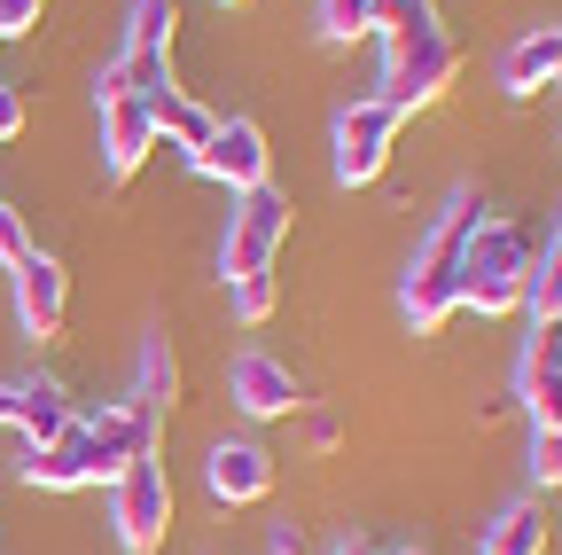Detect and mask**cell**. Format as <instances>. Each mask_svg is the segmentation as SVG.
<instances>
[{"instance_id":"33","label":"cell","mask_w":562,"mask_h":555,"mask_svg":"<svg viewBox=\"0 0 562 555\" xmlns=\"http://www.w3.org/2000/svg\"><path fill=\"white\" fill-rule=\"evenodd\" d=\"M220 9H235V0H220Z\"/></svg>"},{"instance_id":"7","label":"cell","mask_w":562,"mask_h":555,"mask_svg":"<svg viewBox=\"0 0 562 555\" xmlns=\"http://www.w3.org/2000/svg\"><path fill=\"white\" fill-rule=\"evenodd\" d=\"M110 524H117L125 555H157L165 547V532H172V477H165V462H133L110 485Z\"/></svg>"},{"instance_id":"22","label":"cell","mask_w":562,"mask_h":555,"mask_svg":"<svg viewBox=\"0 0 562 555\" xmlns=\"http://www.w3.org/2000/svg\"><path fill=\"white\" fill-rule=\"evenodd\" d=\"M524 313H531V321H547V329H562V220H554V235L539 243V266H531Z\"/></svg>"},{"instance_id":"11","label":"cell","mask_w":562,"mask_h":555,"mask_svg":"<svg viewBox=\"0 0 562 555\" xmlns=\"http://www.w3.org/2000/svg\"><path fill=\"white\" fill-rule=\"evenodd\" d=\"M203 485H211V501H220V509H258L273 493V454L258 439H220L203 454Z\"/></svg>"},{"instance_id":"9","label":"cell","mask_w":562,"mask_h":555,"mask_svg":"<svg viewBox=\"0 0 562 555\" xmlns=\"http://www.w3.org/2000/svg\"><path fill=\"white\" fill-rule=\"evenodd\" d=\"M9 282H16V321H24V336H63V321H70V274H63V258L55 251H24L16 266H9Z\"/></svg>"},{"instance_id":"13","label":"cell","mask_w":562,"mask_h":555,"mask_svg":"<svg viewBox=\"0 0 562 555\" xmlns=\"http://www.w3.org/2000/svg\"><path fill=\"white\" fill-rule=\"evenodd\" d=\"M227 391H235V407L250 414V423H273V414H297V407H305L290 360H273V353H243V360L227 368Z\"/></svg>"},{"instance_id":"29","label":"cell","mask_w":562,"mask_h":555,"mask_svg":"<svg viewBox=\"0 0 562 555\" xmlns=\"http://www.w3.org/2000/svg\"><path fill=\"white\" fill-rule=\"evenodd\" d=\"M266 547H273V555H313V547H305V524H273Z\"/></svg>"},{"instance_id":"21","label":"cell","mask_w":562,"mask_h":555,"mask_svg":"<svg viewBox=\"0 0 562 555\" xmlns=\"http://www.w3.org/2000/svg\"><path fill=\"white\" fill-rule=\"evenodd\" d=\"M24 485H40V493H79V485H87V462H79V446H70V431L55 446L24 454Z\"/></svg>"},{"instance_id":"27","label":"cell","mask_w":562,"mask_h":555,"mask_svg":"<svg viewBox=\"0 0 562 555\" xmlns=\"http://www.w3.org/2000/svg\"><path fill=\"white\" fill-rule=\"evenodd\" d=\"M24 251H32V235H24V220L9 212V196H0V266H16Z\"/></svg>"},{"instance_id":"17","label":"cell","mask_w":562,"mask_h":555,"mask_svg":"<svg viewBox=\"0 0 562 555\" xmlns=\"http://www.w3.org/2000/svg\"><path fill=\"white\" fill-rule=\"evenodd\" d=\"M70 423H79V414H70L63 384H47V376H40V384H16V423H9V431H24L32 446H55Z\"/></svg>"},{"instance_id":"28","label":"cell","mask_w":562,"mask_h":555,"mask_svg":"<svg viewBox=\"0 0 562 555\" xmlns=\"http://www.w3.org/2000/svg\"><path fill=\"white\" fill-rule=\"evenodd\" d=\"M16 133H24V95L0 87V142H16Z\"/></svg>"},{"instance_id":"5","label":"cell","mask_w":562,"mask_h":555,"mask_svg":"<svg viewBox=\"0 0 562 555\" xmlns=\"http://www.w3.org/2000/svg\"><path fill=\"white\" fill-rule=\"evenodd\" d=\"M281 243H290V196H281L273 180H266V188H243L235 212H227V235H220V274H227V290L250 282V274H273Z\"/></svg>"},{"instance_id":"8","label":"cell","mask_w":562,"mask_h":555,"mask_svg":"<svg viewBox=\"0 0 562 555\" xmlns=\"http://www.w3.org/2000/svg\"><path fill=\"white\" fill-rule=\"evenodd\" d=\"M188 173H203V180H220L227 196H243V188H266L273 180V149H266V125L258 118H220L211 125V142L188 157Z\"/></svg>"},{"instance_id":"30","label":"cell","mask_w":562,"mask_h":555,"mask_svg":"<svg viewBox=\"0 0 562 555\" xmlns=\"http://www.w3.org/2000/svg\"><path fill=\"white\" fill-rule=\"evenodd\" d=\"M305 439H313V446H336V439H344V423H336V414H313Z\"/></svg>"},{"instance_id":"23","label":"cell","mask_w":562,"mask_h":555,"mask_svg":"<svg viewBox=\"0 0 562 555\" xmlns=\"http://www.w3.org/2000/svg\"><path fill=\"white\" fill-rule=\"evenodd\" d=\"M321 40H328V47L375 40V0H321Z\"/></svg>"},{"instance_id":"6","label":"cell","mask_w":562,"mask_h":555,"mask_svg":"<svg viewBox=\"0 0 562 555\" xmlns=\"http://www.w3.org/2000/svg\"><path fill=\"white\" fill-rule=\"evenodd\" d=\"M398 125H406V118H398L383 95L344 102L336 125H328V165H336V180H344V188L383 180V165H391V149H398Z\"/></svg>"},{"instance_id":"10","label":"cell","mask_w":562,"mask_h":555,"mask_svg":"<svg viewBox=\"0 0 562 555\" xmlns=\"http://www.w3.org/2000/svg\"><path fill=\"white\" fill-rule=\"evenodd\" d=\"M508 399L531 414V431H554L562 423V329L531 321L524 353H516V391Z\"/></svg>"},{"instance_id":"4","label":"cell","mask_w":562,"mask_h":555,"mask_svg":"<svg viewBox=\"0 0 562 555\" xmlns=\"http://www.w3.org/2000/svg\"><path fill=\"white\" fill-rule=\"evenodd\" d=\"M157 439H165V423L149 407H133V399H110L102 414H79V423H70V446H79V462H87V485H117L133 462H157Z\"/></svg>"},{"instance_id":"26","label":"cell","mask_w":562,"mask_h":555,"mask_svg":"<svg viewBox=\"0 0 562 555\" xmlns=\"http://www.w3.org/2000/svg\"><path fill=\"white\" fill-rule=\"evenodd\" d=\"M40 9H47V0H0V47L24 40V32L40 24Z\"/></svg>"},{"instance_id":"19","label":"cell","mask_w":562,"mask_h":555,"mask_svg":"<svg viewBox=\"0 0 562 555\" xmlns=\"http://www.w3.org/2000/svg\"><path fill=\"white\" fill-rule=\"evenodd\" d=\"M172 40H180V9H172V0H133V16H125V55L172 63Z\"/></svg>"},{"instance_id":"25","label":"cell","mask_w":562,"mask_h":555,"mask_svg":"<svg viewBox=\"0 0 562 555\" xmlns=\"http://www.w3.org/2000/svg\"><path fill=\"white\" fill-rule=\"evenodd\" d=\"M531 477L539 485H562V423L554 431H531Z\"/></svg>"},{"instance_id":"3","label":"cell","mask_w":562,"mask_h":555,"mask_svg":"<svg viewBox=\"0 0 562 555\" xmlns=\"http://www.w3.org/2000/svg\"><path fill=\"white\" fill-rule=\"evenodd\" d=\"M531 266H539V243L516 227V220H476L469 251H461V306L484 313V321H508L524 313V290H531Z\"/></svg>"},{"instance_id":"20","label":"cell","mask_w":562,"mask_h":555,"mask_svg":"<svg viewBox=\"0 0 562 555\" xmlns=\"http://www.w3.org/2000/svg\"><path fill=\"white\" fill-rule=\"evenodd\" d=\"M157 87H172V71H165V63H149V55H125V47L94 71V102H117V95H157Z\"/></svg>"},{"instance_id":"2","label":"cell","mask_w":562,"mask_h":555,"mask_svg":"<svg viewBox=\"0 0 562 555\" xmlns=\"http://www.w3.org/2000/svg\"><path fill=\"white\" fill-rule=\"evenodd\" d=\"M476 220H484V196L476 188H453L446 212L422 227V243L406 258V282H398V313H406L414 336H438L461 313V251H469Z\"/></svg>"},{"instance_id":"12","label":"cell","mask_w":562,"mask_h":555,"mask_svg":"<svg viewBox=\"0 0 562 555\" xmlns=\"http://www.w3.org/2000/svg\"><path fill=\"white\" fill-rule=\"evenodd\" d=\"M102 110V173L110 180H133L157 149V118H149V95H117V102H94Z\"/></svg>"},{"instance_id":"32","label":"cell","mask_w":562,"mask_h":555,"mask_svg":"<svg viewBox=\"0 0 562 555\" xmlns=\"http://www.w3.org/2000/svg\"><path fill=\"white\" fill-rule=\"evenodd\" d=\"M328 555H375V547H360V540H344V547H328Z\"/></svg>"},{"instance_id":"24","label":"cell","mask_w":562,"mask_h":555,"mask_svg":"<svg viewBox=\"0 0 562 555\" xmlns=\"http://www.w3.org/2000/svg\"><path fill=\"white\" fill-rule=\"evenodd\" d=\"M273 306H281V282H273V274H250V282H235V321H243V329L273 321Z\"/></svg>"},{"instance_id":"31","label":"cell","mask_w":562,"mask_h":555,"mask_svg":"<svg viewBox=\"0 0 562 555\" xmlns=\"http://www.w3.org/2000/svg\"><path fill=\"white\" fill-rule=\"evenodd\" d=\"M0 423H16V384H0Z\"/></svg>"},{"instance_id":"16","label":"cell","mask_w":562,"mask_h":555,"mask_svg":"<svg viewBox=\"0 0 562 555\" xmlns=\"http://www.w3.org/2000/svg\"><path fill=\"white\" fill-rule=\"evenodd\" d=\"M133 407H149L157 423L180 407V360H172V344H165V329H149L140 336V360H133V391H125Z\"/></svg>"},{"instance_id":"14","label":"cell","mask_w":562,"mask_h":555,"mask_svg":"<svg viewBox=\"0 0 562 555\" xmlns=\"http://www.w3.org/2000/svg\"><path fill=\"white\" fill-rule=\"evenodd\" d=\"M539 87H562V24H539V32H524V40L501 55V95L531 102Z\"/></svg>"},{"instance_id":"1","label":"cell","mask_w":562,"mask_h":555,"mask_svg":"<svg viewBox=\"0 0 562 555\" xmlns=\"http://www.w3.org/2000/svg\"><path fill=\"white\" fill-rule=\"evenodd\" d=\"M375 40H383V102L406 110H430L453 95L461 79V40L438 24V0H375Z\"/></svg>"},{"instance_id":"15","label":"cell","mask_w":562,"mask_h":555,"mask_svg":"<svg viewBox=\"0 0 562 555\" xmlns=\"http://www.w3.org/2000/svg\"><path fill=\"white\" fill-rule=\"evenodd\" d=\"M149 118H157V142L180 149V157H195V149L211 142V125H220V110H203L188 87H157V95H149Z\"/></svg>"},{"instance_id":"18","label":"cell","mask_w":562,"mask_h":555,"mask_svg":"<svg viewBox=\"0 0 562 555\" xmlns=\"http://www.w3.org/2000/svg\"><path fill=\"white\" fill-rule=\"evenodd\" d=\"M476 555H547V509L539 501H508L501 517L484 524Z\"/></svg>"}]
</instances>
